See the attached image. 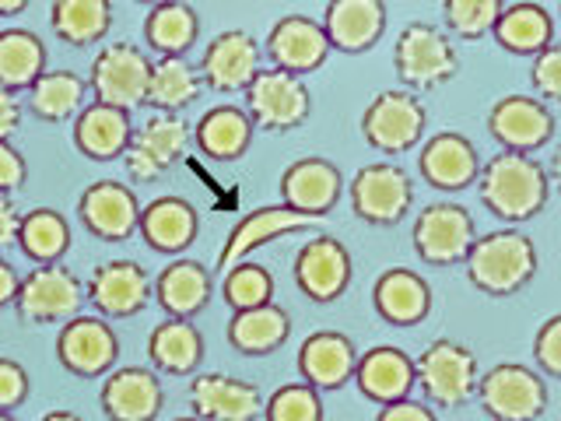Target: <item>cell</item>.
Masks as SVG:
<instances>
[{
  "label": "cell",
  "instance_id": "6da1fadb",
  "mask_svg": "<svg viewBox=\"0 0 561 421\" xmlns=\"http://www.w3.org/2000/svg\"><path fill=\"white\" fill-rule=\"evenodd\" d=\"M478 193L484 207L502 221H530L551 197V175L534 155L502 151L481 166Z\"/></svg>",
  "mask_w": 561,
  "mask_h": 421
},
{
  "label": "cell",
  "instance_id": "7a4b0ae2",
  "mask_svg": "<svg viewBox=\"0 0 561 421\" xmlns=\"http://www.w3.org/2000/svg\"><path fill=\"white\" fill-rule=\"evenodd\" d=\"M463 268L478 292L491 298H508L530 285L540 268V257L530 236L516 232V228H502V232L473 239Z\"/></svg>",
  "mask_w": 561,
  "mask_h": 421
},
{
  "label": "cell",
  "instance_id": "3957f363",
  "mask_svg": "<svg viewBox=\"0 0 561 421\" xmlns=\"http://www.w3.org/2000/svg\"><path fill=\"white\" fill-rule=\"evenodd\" d=\"M393 67L397 78L411 92H435V88H443L446 81L460 75V53H456L449 35L438 25L411 22L397 35Z\"/></svg>",
  "mask_w": 561,
  "mask_h": 421
},
{
  "label": "cell",
  "instance_id": "277c9868",
  "mask_svg": "<svg viewBox=\"0 0 561 421\" xmlns=\"http://www.w3.org/2000/svg\"><path fill=\"white\" fill-rule=\"evenodd\" d=\"M242 95H245V113H250L253 127L271 130V134L295 130L312 116V95H309L306 78H298L291 70H280V67H260Z\"/></svg>",
  "mask_w": 561,
  "mask_h": 421
},
{
  "label": "cell",
  "instance_id": "5b68a950",
  "mask_svg": "<svg viewBox=\"0 0 561 421\" xmlns=\"http://www.w3.org/2000/svg\"><path fill=\"white\" fill-rule=\"evenodd\" d=\"M414 373L421 383V394L428 397L435 408H463V403L478 394V355L449 338L432 341L414 359Z\"/></svg>",
  "mask_w": 561,
  "mask_h": 421
},
{
  "label": "cell",
  "instance_id": "8992f818",
  "mask_svg": "<svg viewBox=\"0 0 561 421\" xmlns=\"http://www.w3.org/2000/svg\"><path fill=\"white\" fill-rule=\"evenodd\" d=\"M478 400L495 421H537L548 411V383L530 365L502 362L478 379Z\"/></svg>",
  "mask_w": 561,
  "mask_h": 421
},
{
  "label": "cell",
  "instance_id": "52a82bcc",
  "mask_svg": "<svg viewBox=\"0 0 561 421\" xmlns=\"http://www.w3.org/2000/svg\"><path fill=\"white\" fill-rule=\"evenodd\" d=\"M151 57L140 53L134 43H105L92 67H88V88L92 99L116 105V110H137L148 99Z\"/></svg>",
  "mask_w": 561,
  "mask_h": 421
},
{
  "label": "cell",
  "instance_id": "ba28073f",
  "mask_svg": "<svg viewBox=\"0 0 561 421\" xmlns=\"http://www.w3.org/2000/svg\"><path fill=\"white\" fill-rule=\"evenodd\" d=\"M84 281L60 263H35L22 277L14 309L22 323H67L84 306Z\"/></svg>",
  "mask_w": 561,
  "mask_h": 421
},
{
  "label": "cell",
  "instance_id": "9c48e42d",
  "mask_svg": "<svg viewBox=\"0 0 561 421\" xmlns=\"http://www.w3.org/2000/svg\"><path fill=\"white\" fill-rule=\"evenodd\" d=\"M193 140V127L180 113H154L148 116L140 127L134 130V140L127 155H123V166L134 183H154L162 175L183 162V155Z\"/></svg>",
  "mask_w": 561,
  "mask_h": 421
},
{
  "label": "cell",
  "instance_id": "30bf717a",
  "mask_svg": "<svg viewBox=\"0 0 561 421\" xmlns=\"http://www.w3.org/2000/svg\"><path fill=\"white\" fill-rule=\"evenodd\" d=\"M428 110L414 92H379L362 113L365 140L382 155H403L421 145Z\"/></svg>",
  "mask_w": 561,
  "mask_h": 421
},
{
  "label": "cell",
  "instance_id": "8fae6325",
  "mask_svg": "<svg viewBox=\"0 0 561 421\" xmlns=\"http://www.w3.org/2000/svg\"><path fill=\"white\" fill-rule=\"evenodd\" d=\"M119 359V338L105 316H70L57 333V362L78 379L110 376Z\"/></svg>",
  "mask_w": 561,
  "mask_h": 421
},
{
  "label": "cell",
  "instance_id": "7c38bea8",
  "mask_svg": "<svg viewBox=\"0 0 561 421\" xmlns=\"http://www.w3.org/2000/svg\"><path fill=\"white\" fill-rule=\"evenodd\" d=\"M347 193H351V210L368 225H397L408 218V210L414 204L411 175L393 162H373L358 169Z\"/></svg>",
  "mask_w": 561,
  "mask_h": 421
},
{
  "label": "cell",
  "instance_id": "4fadbf2b",
  "mask_svg": "<svg viewBox=\"0 0 561 421\" xmlns=\"http://www.w3.org/2000/svg\"><path fill=\"white\" fill-rule=\"evenodd\" d=\"M473 239H478V228H473L470 210L449 201L428 204L414 221V250L432 268L463 263Z\"/></svg>",
  "mask_w": 561,
  "mask_h": 421
},
{
  "label": "cell",
  "instance_id": "5bb4252c",
  "mask_svg": "<svg viewBox=\"0 0 561 421\" xmlns=\"http://www.w3.org/2000/svg\"><path fill=\"white\" fill-rule=\"evenodd\" d=\"M295 285L302 295H309L312 303H337L347 292L351 274H355V263H351L347 246L337 236H312L295 257Z\"/></svg>",
  "mask_w": 561,
  "mask_h": 421
},
{
  "label": "cell",
  "instance_id": "9a60e30c",
  "mask_svg": "<svg viewBox=\"0 0 561 421\" xmlns=\"http://www.w3.org/2000/svg\"><path fill=\"white\" fill-rule=\"evenodd\" d=\"M78 218L88 236L99 242H127L137 236L140 225V201L127 183L116 180H99L84 186L78 197Z\"/></svg>",
  "mask_w": 561,
  "mask_h": 421
},
{
  "label": "cell",
  "instance_id": "2e32d148",
  "mask_svg": "<svg viewBox=\"0 0 561 421\" xmlns=\"http://www.w3.org/2000/svg\"><path fill=\"white\" fill-rule=\"evenodd\" d=\"M92 309L105 320H130L151 303V277L134 260H105L84 285Z\"/></svg>",
  "mask_w": 561,
  "mask_h": 421
},
{
  "label": "cell",
  "instance_id": "e0dca14e",
  "mask_svg": "<svg viewBox=\"0 0 561 421\" xmlns=\"http://www.w3.org/2000/svg\"><path fill=\"white\" fill-rule=\"evenodd\" d=\"M320 221L323 218L302 215V210H295L288 204L256 207L245 218H239V225L228 232L221 253H218V268L221 271L236 268L239 260H250L260 246H267L274 239H285V236H295V232H309V228H316Z\"/></svg>",
  "mask_w": 561,
  "mask_h": 421
},
{
  "label": "cell",
  "instance_id": "ac0fdd59",
  "mask_svg": "<svg viewBox=\"0 0 561 421\" xmlns=\"http://www.w3.org/2000/svg\"><path fill=\"white\" fill-rule=\"evenodd\" d=\"M488 130L499 140L502 151L534 155L554 137V113L534 95H505L491 105Z\"/></svg>",
  "mask_w": 561,
  "mask_h": 421
},
{
  "label": "cell",
  "instance_id": "d6986e66",
  "mask_svg": "<svg viewBox=\"0 0 561 421\" xmlns=\"http://www.w3.org/2000/svg\"><path fill=\"white\" fill-rule=\"evenodd\" d=\"M197 70L210 92H221V95L245 92L260 70V46L253 35L242 29L218 32L215 39L207 43Z\"/></svg>",
  "mask_w": 561,
  "mask_h": 421
},
{
  "label": "cell",
  "instance_id": "ffe728a7",
  "mask_svg": "<svg viewBox=\"0 0 561 421\" xmlns=\"http://www.w3.org/2000/svg\"><path fill=\"white\" fill-rule=\"evenodd\" d=\"M99 403L110 421H154L165 408V386L154 368L123 365L105 376Z\"/></svg>",
  "mask_w": 561,
  "mask_h": 421
},
{
  "label": "cell",
  "instance_id": "44dd1931",
  "mask_svg": "<svg viewBox=\"0 0 561 421\" xmlns=\"http://www.w3.org/2000/svg\"><path fill=\"white\" fill-rule=\"evenodd\" d=\"M330 39L323 32V22H312L309 14H285L277 18L267 32V57L274 67L291 70V75L306 78L320 70L330 57Z\"/></svg>",
  "mask_w": 561,
  "mask_h": 421
},
{
  "label": "cell",
  "instance_id": "7402d4cb",
  "mask_svg": "<svg viewBox=\"0 0 561 421\" xmlns=\"http://www.w3.org/2000/svg\"><path fill=\"white\" fill-rule=\"evenodd\" d=\"M277 190H280V204H288L312 218H327L344 193V175L337 166L327 162V158L309 155L280 172Z\"/></svg>",
  "mask_w": 561,
  "mask_h": 421
},
{
  "label": "cell",
  "instance_id": "603a6c76",
  "mask_svg": "<svg viewBox=\"0 0 561 421\" xmlns=\"http://www.w3.org/2000/svg\"><path fill=\"white\" fill-rule=\"evenodd\" d=\"M193 414L204 421H256L263 418V390L256 383H245L236 376L204 373L190 383Z\"/></svg>",
  "mask_w": 561,
  "mask_h": 421
},
{
  "label": "cell",
  "instance_id": "cb8c5ba5",
  "mask_svg": "<svg viewBox=\"0 0 561 421\" xmlns=\"http://www.w3.org/2000/svg\"><path fill=\"white\" fill-rule=\"evenodd\" d=\"M358 348L341 330H316L298 348V373L316 390H341L358 368Z\"/></svg>",
  "mask_w": 561,
  "mask_h": 421
},
{
  "label": "cell",
  "instance_id": "d4e9b609",
  "mask_svg": "<svg viewBox=\"0 0 561 421\" xmlns=\"http://www.w3.org/2000/svg\"><path fill=\"white\" fill-rule=\"evenodd\" d=\"M417 169L425 175V183H432L435 190H467L470 183H478L481 175V158L478 148L470 145L463 134H435L425 140V148L417 155Z\"/></svg>",
  "mask_w": 561,
  "mask_h": 421
},
{
  "label": "cell",
  "instance_id": "484cf974",
  "mask_svg": "<svg viewBox=\"0 0 561 421\" xmlns=\"http://www.w3.org/2000/svg\"><path fill=\"white\" fill-rule=\"evenodd\" d=\"M140 239H145L154 253L175 257L193 246L201 232V215L186 197H175V193H165V197H154L151 204L140 207V225H137Z\"/></svg>",
  "mask_w": 561,
  "mask_h": 421
},
{
  "label": "cell",
  "instance_id": "4316f807",
  "mask_svg": "<svg viewBox=\"0 0 561 421\" xmlns=\"http://www.w3.org/2000/svg\"><path fill=\"white\" fill-rule=\"evenodd\" d=\"M323 32L341 53L373 49L386 32V0H327Z\"/></svg>",
  "mask_w": 561,
  "mask_h": 421
},
{
  "label": "cell",
  "instance_id": "83f0119b",
  "mask_svg": "<svg viewBox=\"0 0 561 421\" xmlns=\"http://www.w3.org/2000/svg\"><path fill=\"white\" fill-rule=\"evenodd\" d=\"M151 292H154V303L165 309V316L193 320V316L207 309L210 295H215V277H210V271L201 260L180 257L151 281Z\"/></svg>",
  "mask_w": 561,
  "mask_h": 421
},
{
  "label": "cell",
  "instance_id": "f1b7e54d",
  "mask_svg": "<svg viewBox=\"0 0 561 421\" xmlns=\"http://www.w3.org/2000/svg\"><path fill=\"white\" fill-rule=\"evenodd\" d=\"M134 140V123L127 110L105 102H88L75 116V148L92 162H113L123 158Z\"/></svg>",
  "mask_w": 561,
  "mask_h": 421
},
{
  "label": "cell",
  "instance_id": "f546056e",
  "mask_svg": "<svg viewBox=\"0 0 561 421\" xmlns=\"http://www.w3.org/2000/svg\"><path fill=\"white\" fill-rule=\"evenodd\" d=\"M355 379H358V390L376 403L408 400L411 390L417 386L414 359L408 355V351L390 348V344H379L373 351H365V355L358 359Z\"/></svg>",
  "mask_w": 561,
  "mask_h": 421
},
{
  "label": "cell",
  "instance_id": "4dcf8cb0",
  "mask_svg": "<svg viewBox=\"0 0 561 421\" xmlns=\"http://www.w3.org/2000/svg\"><path fill=\"white\" fill-rule=\"evenodd\" d=\"M373 306L379 312V320L393 323V327H414L425 320L432 309V288L417 271L390 268L376 277Z\"/></svg>",
  "mask_w": 561,
  "mask_h": 421
},
{
  "label": "cell",
  "instance_id": "1f68e13d",
  "mask_svg": "<svg viewBox=\"0 0 561 421\" xmlns=\"http://www.w3.org/2000/svg\"><path fill=\"white\" fill-rule=\"evenodd\" d=\"M148 362L162 376H197L204 362V333L197 323L165 316V323H158L148 338Z\"/></svg>",
  "mask_w": 561,
  "mask_h": 421
},
{
  "label": "cell",
  "instance_id": "d6a6232c",
  "mask_svg": "<svg viewBox=\"0 0 561 421\" xmlns=\"http://www.w3.org/2000/svg\"><path fill=\"white\" fill-rule=\"evenodd\" d=\"M253 130L256 127L250 113L239 110V105H215L197 120L193 140L210 162H239L253 145Z\"/></svg>",
  "mask_w": 561,
  "mask_h": 421
},
{
  "label": "cell",
  "instance_id": "836d02e7",
  "mask_svg": "<svg viewBox=\"0 0 561 421\" xmlns=\"http://www.w3.org/2000/svg\"><path fill=\"white\" fill-rule=\"evenodd\" d=\"M228 344H232L239 355H271L280 344L288 341L291 333V316L280 309L277 303L267 306H253V309H239L228 320Z\"/></svg>",
  "mask_w": 561,
  "mask_h": 421
},
{
  "label": "cell",
  "instance_id": "e575fe53",
  "mask_svg": "<svg viewBox=\"0 0 561 421\" xmlns=\"http://www.w3.org/2000/svg\"><path fill=\"white\" fill-rule=\"evenodd\" d=\"M495 43L516 57H537L540 49L554 43V18L534 0H519V4L505 8L495 22Z\"/></svg>",
  "mask_w": 561,
  "mask_h": 421
},
{
  "label": "cell",
  "instance_id": "d590c367",
  "mask_svg": "<svg viewBox=\"0 0 561 421\" xmlns=\"http://www.w3.org/2000/svg\"><path fill=\"white\" fill-rule=\"evenodd\" d=\"M92 92L88 78L75 70H43L28 88V110L43 123H67L84 110V95Z\"/></svg>",
  "mask_w": 561,
  "mask_h": 421
},
{
  "label": "cell",
  "instance_id": "8d00e7d4",
  "mask_svg": "<svg viewBox=\"0 0 561 421\" xmlns=\"http://www.w3.org/2000/svg\"><path fill=\"white\" fill-rule=\"evenodd\" d=\"M49 25L67 46H95L113 29V0H53Z\"/></svg>",
  "mask_w": 561,
  "mask_h": 421
},
{
  "label": "cell",
  "instance_id": "74e56055",
  "mask_svg": "<svg viewBox=\"0 0 561 421\" xmlns=\"http://www.w3.org/2000/svg\"><path fill=\"white\" fill-rule=\"evenodd\" d=\"M204 92L201 70L186 57H158L151 60V78H148V99L154 113H183L190 102H197Z\"/></svg>",
  "mask_w": 561,
  "mask_h": 421
},
{
  "label": "cell",
  "instance_id": "f35d334b",
  "mask_svg": "<svg viewBox=\"0 0 561 421\" xmlns=\"http://www.w3.org/2000/svg\"><path fill=\"white\" fill-rule=\"evenodd\" d=\"M201 35V14L186 0H165L145 18V43L158 57H186V49Z\"/></svg>",
  "mask_w": 561,
  "mask_h": 421
},
{
  "label": "cell",
  "instance_id": "ab89813d",
  "mask_svg": "<svg viewBox=\"0 0 561 421\" xmlns=\"http://www.w3.org/2000/svg\"><path fill=\"white\" fill-rule=\"evenodd\" d=\"M46 70V46L28 29L0 32V84L11 92H28Z\"/></svg>",
  "mask_w": 561,
  "mask_h": 421
},
{
  "label": "cell",
  "instance_id": "60d3db41",
  "mask_svg": "<svg viewBox=\"0 0 561 421\" xmlns=\"http://www.w3.org/2000/svg\"><path fill=\"white\" fill-rule=\"evenodd\" d=\"M18 250H22L32 263H60L70 250L67 218L53 207L25 210L22 228H18Z\"/></svg>",
  "mask_w": 561,
  "mask_h": 421
},
{
  "label": "cell",
  "instance_id": "b9f144b4",
  "mask_svg": "<svg viewBox=\"0 0 561 421\" xmlns=\"http://www.w3.org/2000/svg\"><path fill=\"white\" fill-rule=\"evenodd\" d=\"M221 298L232 306V312L267 306V303H274V277L263 263L239 260L236 268H228L221 277Z\"/></svg>",
  "mask_w": 561,
  "mask_h": 421
},
{
  "label": "cell",
  "instance_id": "7bdbcfd3",
  "mask_svg": "<svg viewBox=\"0 0 561 421\" xmlns=\"http://www.w3.org/2000/svg\"><path fill=\"white\" fill-rule=\"evenodd\" d=\"M505 11V0H443V18L460 39H484L495 32V22Z\"/></svg>",
  "mask_w": 561,
  "mask_h": 421
},
{
  "label": "cell",
  "instance_id": "ee69618b",
  "mask_svg": "<svg viewBox=\"0 0 561 421\" xmlns=\"http://www.w3.org/2000/svg\"><path fill=\"white\" fill-rule=\"evenodd\" d=\"M263 421H323L320 390L309 386L306 379L280 386L263 403Z\"/></svg>",
  "mask_w": 561,
  "mask_h": 421
},
{
  "label": "cell",
  "instance_id": "f6af8a7d",
  "mask_svg": "<svg viewBox=\"0 0 561 421\" xmlns=\"http://www.w3.org/2000/svg\"><path fill=\"white\" fill-rule=\"evenodd\" d=\"M530 81L537 88L540 99L561 102V43H551L548 49H540L534 57Z\"/></svg>",
  "mask_w": 561,
  "mask_h": 421
},
{
  "label": "cell",
  "instance_id": "bcb514c9",
  "mask_svg": "<svg viewBox=\"0 0 561 421\" xmlns=\"http://www.w3.org/2000/svg\"><path fill=\"white\" fill-rule=\"evenodd\" d=\"M534 359L543 376L561 379V312L540 323L537 338H534Z\"/></svg>",
  "mask_w": 561,
  "mask_h": 421
},
{
  "label": "cell",
  "instance_id": "7dc6e473",
  "mask_svg": "<svg viewBox=\"0 0 561 421\" xmlns=\"http://www.w3.org/2000/svg\"><path fill=\"white\" fill-rule=\"evenodd\" d=\"M28 394H32V379L25 373V365L14 359H0V411L22 408Z\"/></svg>",
  "mask_w": 561,
  "mask_h": 421
},
{
  "label": "cell",
  "instance_id": "c3c4849f",
  "mask_svg": "<svg viewBox=\"0 0 561 421\" xmlns=\"http://www.w3.org/2000/svg\"><path fill=\"white\" fill-rule=\"evenodd\" d=\"M28 180V162H25V155L18 151L11 140H0V193H11L14 190H22Z\"/></svg>",
  "mask_w": 561,
  "mask_h": 421
},
{
  "label": "cell",
  "instance_id": "681fc988",
  "mask_svg": "<svg viewBox=\"0 0 561 421\" xmlns=\"http://www.w3.org/2000/svg\"><path fill=\"white\" fill-rule=\"evenodd\" d=\"M376 421H438L432 408H425L421 400H397V403H382V411Z\"/></svg>",
  "mask_w": 561,
  "mask_h": 421
},
{
  "label": "cell",
  "instance_id": "f907efd6",
  "mask_svg": "<svg viewBox=\"0 0 561 421\" xmlns=\"http://www.w3.org/2000/svg\"><path fill=\"white\" fill-rule=\"evenodd\" d=\"M18 127H22V102L11 88L0 84V140H11Z\"/></svg>",
  "mask_w": 561,
  "mask_h": 421
},
{
  "label": "cell",
  "instance_id": "816d5d0a",
  "mask_svg": "<svg viewBox=\"0 0 561 421\" xmlns=\"http://www.w3.org/2000/svg\"><path fill=\"white\" fill-rule=\"evenodd\" d=\"M18 228H22V210L14 207L8 193H0V250L18 246Z\"/></svg>",
  "mask_w": 561,
  "mask_h": 421
},
{
  "label": "cell",
  "instance_id": "f5cc1de1",
  "mask_svg": "<svg viewBox=\"0 0 561 421\" xmlns=\"http://www.w3.org/2000/svg\"><path fill=\"white\" fill-rule=\"evenodd\" d=\"M18 288H22V274H18L11 263L0 257V309L4 306H14L18 298Z\"/></svg>",
  "mask_w": 561,
  "mask_h": 421
},
{
  "label": "cell",
  "instance_id": "db71d44e",
  "mask_svg": "<svg viewBox=\"0 0 561 421\" xmlns=\"http://www.w3.org/2000/svg\"><path fill=\"white\" fill-rule=\"evenodd\" d=\"M39 421H84L78 411H67V408H53V411H46Z\"/></svg>",
  "mask_w": 561,
  "mask_h": 421
},
{
  "label": "cell",
  "instance_id": "11a10c76",
  "mask_svg": "<svg viewBox=\"0 0 561 421\" xmlns=\"http://www.w3.org/2000/svg\"><path fill=\"white\" fill-rule=\"evenodd\" d=\"M28 8V0H0V18H14Z\"/></svg>",
  "mask_w": 561,
  "mask_h": 421
},
{
  "label": "cell",
  "instance_id": "9f6ffc18",
  "mask_svg": "<svg viewBox=\"0 0 561 421\" xmlns=\"http://www.w3.org/2000/svg\"><path fill=\"white\" fill-rule=\"evenodd\" d=\"M548 175H551V183L561 190V148L554 151V158H551V169H548Z\"/></svg>",
  "mask_w": 561,
  "mask_h": 421
},
{
  "label": "cell",
  "instance_id": "6f0895ef",
  "mask_svg": "<svg viewBox=\"0 0 561 421\" xmlns=\"http://www.w3.org/2000/svg\"><path fill=\"white\" fill-rule=\"evenodd\" d=\"M140 4H148V8H158V4H165V0H140Z\"/></svg>",
  "mask_w": 561,
  "mask_h": 421
},
{
  "label": "cell",
  "instance_id": "680465c9",
  "mask_svg": "<svg viewBox=\"0 0 561 421\" xmlns=\"http://www.w3.org/2000/svg\"><path fill=\"white\" fill-rule=\"evenodd\" d=\"M0 421H18V418L11 411H0Z\"/></svg>",
  "mask_w": 561,
  "mask_h": 421
},
{
  "label": "cell",
  "instance_id": "91938a15",
  "mask_svg": "<svg viewBox=\"0 0 561 421\" xmlns=\"http://www.w3.org/2000/svg\"><path fill=\"white\" fill-rule=\"evenodd\" d=\"M172 421H204V418H197V414H193V418H172Z\"/></svg>",
  "mask_w": 561,
  "mask_h": 421
}]
</instances>
